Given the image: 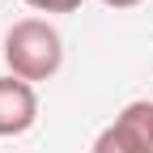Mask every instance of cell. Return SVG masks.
Instances as JSON below:
<instances>
[{"label":"cell","instance_id":"277c9868","mask_svg":"<svg viewBox=\"0 0 153 153\" xmlns=\"http://www.w3.org/2000/svg\"><path fill=\"white\" fill-rule=\"evenodd\" d=\"M89 153H136V149H132V140H128L115 123H106L98 136H94V149H89Z\"/></svg>","mask_w":153,"mask_h":153},{"label":"cell","instance_id":"3957f363","mask_svg":"<svg viewBox=\"0 0 153 153\" xmlns=\"http://www.w3.org/2000/svg\"><path fill=\"white\" fill-rule=\"evenodd\" d=\"M115 128L132 140L136 153H153V102H149V98L128 102L119 115H115Z\"/></svg>","mask_w":153,"mask_h":153},{"label":"cell","instance_id":"8992f818","mask_svg":"<svg viewBox=\"0 0 153 153\" xmlns=\"http://www.w3.org/2000/svg\"><path fill=\"white\" fill-rule=\"evenodd\" d=\"M106 9H136V4H145V0H102Z\"/></svg>","mask_w":153,"mask_h":153},{"label":"cell","instance_id":"6da1fadb","mask_svg":"<svg viewBox=\"0 0 153 153\" xmlns=\"http://www.w3.org/2000/svg\"><path fill=\"white\" fill-rule=\"evenodd\" d=\"M4 64L9 76H22V81H51L64 64V38L47 17H22L13 22L4 34Z\"/></svg>","mask_w":153,"mask_h":153},{"label":"cell","instance_id":"7a4b0ae2","mask_svg":"<svg viewBox=\"0 0 153 153\" xmlns=\"http://www.w3.org/2000/svg\"><path fill=\"white\" fill-rule=\"evenodd\" d=\"M38 123V94L22 76H0V136H22Z\"/></svg>","mask_w":153,"mask_h":153},{"label":"cell","instance_id":"5b68a950","mask_svg":"<svg viewBox=\"0 0 153 153\" xmlns=\"http://www.w3.org/2000/svg\"><path fill=\"white\" fill-rule=\"evenodd\" d=\"M26 4L38 9V13H76L85 0H26Z\"/></svg>","mask_w":153,"mask_h":153}]
</instances>
